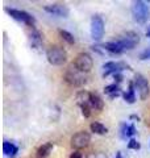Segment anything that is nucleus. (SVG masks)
<instances>
[{
	"instance_id": "nucleus-31",
	"label": "nucleus",
	"mask_w": 150,
	"mask_h": 158,
	"mask_svg": "<svg viewBox=\"0 0 150 158\" xmlns=\"http://www.w3.org/2000/svg\"><path fill=\"white\" fill-rule=\"evenodd\" d=\"M131 120H137V121H140V116H138V115H131Z\"/></svg>"
},
{
	"instance_id": "nucleus-23",
	"label": "nucleus",
	"mask_w": 150,
	"mask_h": 158,
	"mask_svg": "<svg viewBox=\"0 0 150 158\" xmlns=\"http://www.w3.org/2000/svg\"><path fill=\"white\" fill-rule=\"evenodd\" d=\"M128 149H132V150H138V149H141V144L137 141V140H134V138H131L128 142Z\"/></svg>"
},
{
	"instance_id": "nucleus-22",
	"label": "nucleus",
	"mask_w": 150,
	"mask_h": 158,
	"mask_svg": "<svg viewBox=\"0 0 150 158\" xmlns=\"http://www.w3.org/2000/svg\"><path fill=\"white\" fill-rule=\"evenodd\" d=\"M104 92L107 94V95H112V94L115 92H120V86L117 85V83H112V85H108L104 87Z\"/></svg>"
},
{
	"instance_id": "nucleus-29",
	"label": "nucleus",
	"mask_w": 150,
	"mask_h": 158,
	"mask_svg": "<svg viewBox=\"0 0 150 158\" xmlns=\"http://www.w3.org/2000/svg\"><path fill=\"white\" fill-rule=\"evenodd\" d=\"M113 79H115V83H117V85H119V83L123 81V75H121V73L115 74V75H113Z\"/></svg>"
},
{
	"instance_id": "nucleus-15",
	"label": "nucleus",
	"mask_w": 150,
	"mask_h": 158,
	"mask_svg": "<svg viewBox=\"0 0 150 158\" xmlns=\"http://www.w3.org/2000/svg\"><path fill=\"white\" fill-rule=\"evenodd\" d=\"M53 148H54L53 142H46V144L41 145L36 152V158H48L50 153H52Z\"/></svg>"
},
{
	"instance_id": "nucleus-21",
	"label": "nucleus",
	"mask_w": 150,
	"mask_h": 158,
	"mask_svg": "<svg viewBox=\"0 0 150 158\" xmlns=\"http://www.w3.org/2000/svg\"><path fill=\"white\" fill-rule=\"evenodd\" d=\"M59 34H61V37H62L67 44H70V45H73V44L75 42V37H74L70 32L65 31V29H59Z\"/></svg>"
},
{
	"instance_id": "nucleus-19",
	"label": "nucleus",
	"mask_w": 150,
	"mask_h": 158,
	"mask_svg": "<svg viewBox=\"0 0 150 158\" xmlns=\"http://www.w3.org/2000/svg\"><path fill=\"white\" fill-rule=\"evenodd\" d=\"M77 104L81 107V106H84V104H90V99H91V92H88L86 90H82L77 94Z\"/></svg>"
},
{
	"instance_id": "nucleus-24",
	"label": "nucleus",
	"mask_w": 150,
	"mask_h": 158,
	"mask_svg": "<svg viewBox=\"0 0 150 158\" xmlns=\"http://www.w3.org/2000/svg\"><path fill=\"white\" fill-rule=\"evenodd\" d=\"M81 110H82V115L86 117V118H88L90 116H91V106L90 104H84V106H81Z\"/></svg>"
},
{
	"instance_id": "nucleus-16",
	"label": "nucleus",
	"mask_w": 150,
	"mask_h": 158,
	"mask_svg": "<svg viewBox=\"0 0 150 158\" xmlns=\"http://www.w3.org/2000/svg\"><path fill=\"white\" fill-rule=\"evenodd\" d=\"M90 106H91V108H92V110H95V111H102V110H103L104 102H103V99L100 98L99 94H96V92H91Z\"/></svg>"
},
{
	"instance_id": "nucleus-11",
	"label": "nucleus",
	"mask_w": 150,
	"mask_h": 158,
	"mask_svg": "<svg viewBox=\"0 0 150 158\" xmlns=\"http://www.w3.org/2000/svg\"><path fill=\"white\" fill-rule=\"evenodd\" d=\"M44 9L50 15H54V16H59V17H67L70 13V9L67 8V6L65 4H59V3H54V4H49V6H45Z\"/></svg>"
},
{
	"instance_id": "nucleus-27",
	"label": "nucleus",
	"mask_w": 150,
	"mask_h": 158,
	"mask_svg": "<svg viewBox=\"0 0 150 158\" xmlns=\"http://www.w3.org/2000/svg\"><path fill=\"white\" fill-rule=\"evenodd\" d=\"M91 49H92L94 52L99 53V54H104V52L102 50V49H103V48H102V45H92V46H91Z\"/></svg>"
},
{
	"instance_id": "nucleus-26",
	"label": "nucleus",
	"mask_w": 150,
	"mask_h": 158,
	"mask_svg": "<svg viewBox=\"0 0 150 158\" xmlns=\"http://www.w3.org/2000/svg\"><path fill=\"white\" fill-rule=\"evenodd\" d=\"M140 59H141V61H145V59H150V48H148L146 50H144L141 54H140Z\"/></svg>"
},
{
	"instance_id": "nucleus-20",
	"label": "nucleus",
	"mask_w": 150,
	"mask_h": 158,
	"mask_svg": "<svg viewBox=\"0 0 150 158\" xmlns=\"http://www.w3.org/2000/svg\"><path fill=\"white\" fill-rule=\"evenodd\" d=\"M90 129H91V132L94 133H96V135H100V136H103V135H107V127L106 125H103L102 123H99V121H94L91 123V125H90Z\"/></svg>"
},
{
	"instance_id": "nucleus-33",
	"label": "nucleus",
	"mask_w": 150,
	"mask_h": 158,
	"mask_svg": "<svg viewBox=\"0 0 150 158\" xmlns=\"http://www.w3.org/2000/svg\"><path fill=\"white\" fill-rule=\"evenodd\" d=\"M146 36H148V37H150V31H149V32L146 33Z\"/></svg>"
},
{
	"instance_id": "nucleus-18",
	"label": "nucleus",
	"mask_w": 150,
	"mask_h": 158,
	"mask_svg": "<svg viewBox=\"0 0 150 158\" xmlns=\"http://www.w3.org/2000/svg\"><path fill=\"white\" fill-rule=\"evenodd\" d=\"M3 152H4V154L6 156H9L11 158H13L19 153V146L15 145L13 142L4 141L3 142Z\"/></svg>"
},
{
	"instance_id": "nucleus-9",
	"label": "nucleus",
	"mask_w": 150,
	"mask_h": 158,
	"mask_svg": "<svg viewBox=\"0 0 150 158\" xmlns=\"http://www.w3.org/2000/svg\"><path fill=\"white\" fill-rule=\"evenodd\" d=\"M71 146L74 149H83V148H87L88 144L91 142V135L86 131H81V132H77L75 135L71 137Z\"/></svg>"
},
{
	"instance_id": "nucleus-6",
	"label": "nucleus",
	"mask_w": 150,
	"mask_h": 158,
	"mask_svg": "<svg viewBox=\"0 0 150 158\" xmlns=\"http://www.w3.org/2000/svg\"><path fill=\"white\" fill-rule=\"evenodd\" d=\"M117 42L121 45L124 50H131L140 42V34L133 31H129L127 33H124L123 36H120Z\"/></svg>"
},
{
	"instance_id": "nucleus-30",
	"label": "nucleus",
	"mask_w": 150,
	"mask_h": 158,
	"mask_svg": "<svg viewBox=\"0 0 150 158\" xmlns=\"http://www.w3.org/2000/svg\"><path fill=\"white\" fill-rule=\"evenodd\" d=\"M120 95H123L121 91H120V92H115V94H112V95H109V99H115V98H117Z\"/></svg>"
},
{
	"instance_id": "nucleus-2",
	"label": "nucleus",
	"mask_w": 150,
	"mask_h": 158,
	"mask_svg": "<svg viewBox=\"0 0 150 158\" xmlns=\"http://www.w3.org/2000/svg\"><path fill=\"white\" fill-rule=\"evenodd\" d=\"M48 62L53 66H62L67 61V52L62 46L53 45L46 50Z\"/></svg>"
},
{
	"instance_id": "nucleus-32",
	"label": "nucleus",
	"mask_w": 150,
	"mask_h": 158,
	"mask_svg": "<svg viewBox=\"0 0 150 158\" xmlns=\"http://www.w3.org/2000/svg\"><path fill=\"white\" fill-rule=\"evenodd\" d=\"M116 158H123V153L121 152H117L116 153Z\"/></svg>"
},
{
	"instance_id": "nucleus-7",
	"label": "nucleus",
	"mask_w": 150,
	"mask_h": 158,
	"mask_svg": "<svg viewBox=\"0 0 150 158\" xmlns=\"http://www.w3.org/2000/svg\"><path fill=\"white\" fill-rule=\"evenodd\" d=\"M134 87H136V90L138 92V96L141 100H145V99H148L149 94H150V87H149V82L148 79L145 78L142 74H136L134 75Z\"/></svg>"
},
{
	"instance_id": "nucleus-12",
	"label": "nucleus",
	"mask_w": 150,
	"mask_h": 158,
	"mask_svg": "<svg viewBox=\"0 0 150 158\" xmlns=\"http://www.w3.org/2000/svg\"><path fill=\"white\" fill-rule=\"evenodd\" d=\"M29 45L33 50H37L40 52L42 49V45H44V36L42 33L37 31V29H33V31L29 33Z\"/></svg>"
},
{
	"instance_id": "nucleus-13",
	"label": "nucleus",
	"mask_w": 150,
	"mask_h": 158,
	"mask_svg": "<svg viewBox=\"0 0 150 158\" xmlns=\"http://www.w3.org/2000/svg\"><path fill=\"white\" fill-rule=\"evenodd\" d=\"M136 135V127L133 124H127V123H123L120 125V136H121L123 140H127V138H131Z\"/></svg>"
},
{
	"instance_id": "nucleus-4",
	"label": "nucleus",
	"mask_w": 150,
	"mask_h": 158,
	"mask_svg": "<svg viewBox=\"0 0 150 158\" xmlns=\"http://www.w3.org/2000/svg\"><path fill=\"white\" fill-rule=\"evenodd\" d=\"M132 15L134 21L138 24H145L148 21L149 17V7L145 2H141V0H137V2L133 3L132 6Z\"/></svg>"
},
{
	"instance_id": "nucleus-1",
	"label": "nucleus",
	"mask_w": 150,
	"mask_h": 158,
	"mask_svg": "<svg viewBox=\"0 0 150 158\" xmlns=\"http://www.w3.org/2000/svg\"><path fill=\"white\" fill-rule=\"evenodd\" d=\"M65 82L67 83L69 86H73V87H81L83 85L87 83V78L83 73H81L77 67L74 66V63H71L67 70L65 71V75H63Z\"/></svg>"
},
{
	"instance_id": "nucleus-3",
	"label": "nucleus",
	"mask_w": 150,
	"mask_h": 158,
	"mask_svg": "<svg viewBox=\"0 0 150 158\" xmlns=\"http://www.w3.org/2000/svg\"><path fill=\"white\" fill-rule=\"evenodd\" d=\"M4 11H6L13 20H16V21H19V23H23V24H25V25L34 27V24H36V19H34L31 13L21 11V9L6 7L4 8Z\"/></svg>"
},
{
	"instance_id": "nucleus-28",
	"label": "nucleus",
	"mask_w": 150,
	"mask_h": 158,
	"mask_svg": "<svg viewBox=\"0 0 150 158\" xmlns=\"http://www.w3.org/2000/svg\"><path fill=\"white\" fill-rule=\"evenodd\" d=\"M69 158H83V156H82V153L79 150H75V152H73L71 154H70Z\"/></svg>"
},
{
	"instance_id": "nucleus-17",
	"label": "nucleus",
	"mask_w": 150,
	"mask_h": 158,
	"mask_svg": "<svg viewBox=\"0 0 150 158\" xmlns=\"http://www.w3.org/2000/svg\"><path fill=\"white\" fill-rule=\"evenodd\" d=\"M123 98L129 104H133V103L136 102V87H134V82H129L128 91L123 92Z\"/></svg>"
},
{
	"instance_id": "nucleus-10",
	"label": "nucleus",
	"mask_w": 150,
	"mask_h": 158,
	"mask_svg": "<svg viewBox=\"0 0 150 158\" xmlns=\"http://www.w3.org/2000/svg\"><path fill=\"white\" fill-rule=\"evenodd\" d=\"M104 36V20L102 16L95 15L91 19V37L95 41H100Z\"/></svg>"
},
{
	"instance_id": "nucleus-5",
	"label": "nucleus",
	"mask_w": 150,
	"mask_h": 158,
	"mask_svg": "<svg viewBox=\"0 0 150 158\" xmlns=\"http://www.w3.org/2000/svg\"><path fill=\"white\" fill-rule=\"evenodd\" d=\"M73 63H74V66L83 74L90 73L94 67V59L88 53H79Z\"/></svg>"
},
{
	"instance_id": "nucleus-14",
	"label": "nucleus",
	"mask_w": 150,
	"mask_h": 158,
	"mask_svg": "<svg viewBox=\"0 0 150 158\" xmlns=\"http://www.w3.org/2000/svg\"><path fill=\"white\" fill-rule=\"evenodd\" d=\"M102 48L104 49L106 52L108 53H111V54H121L124 53L125 50L121 48V45L117 42V41H111V42H106V44H103Z\"/></svg>"
},
{
	"instance_id": "nucleus-8",
	"label": "nucleus",
	"mask_w": 150,
	"mask_h": 158,
	"mask_svg": "<svg viewBox=\"0 0 150 158\" xmlns=\"http://www.w3.org/2000/svg\"><path fill=\"white\" fill-rule=\"evenodd\" d=\"M103 69H104V73H103V77L106 78L108 75H115V74H119L121 73L123 70H132L131 66L128 65L127 62L124 61H120V62H107L103 65Z\"/></svg>"
},
{
	"instance_id": "nucleus-25",
	"label": "nucleus",
	"mask_w": 150,
	"mask_h": 158,
	"mask_svg": "<svg viewBox=\"0 0 150 158\" xmlns=\"http://www.w3.org/2000/svg\"><path fill=\"white\" fill-rule=\"evenodd\" d=\"M86 158H108V156L103 152H94V153H90Z\"/></svg>"
}]
</instances>
